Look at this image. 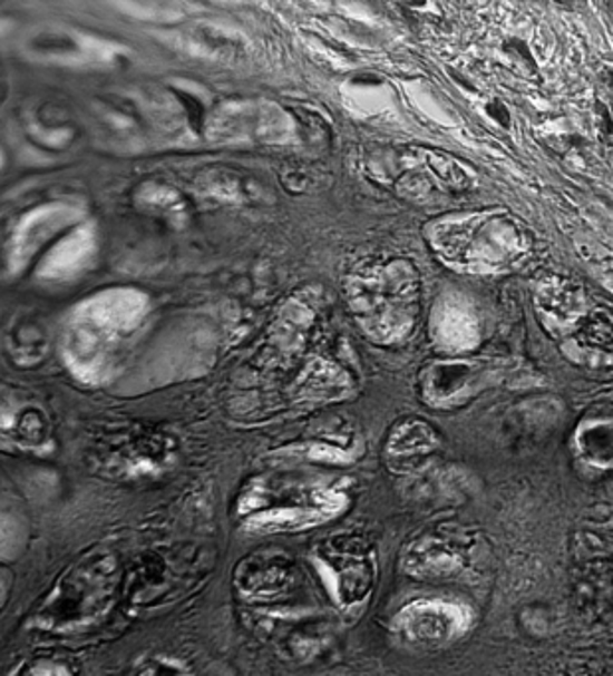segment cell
<instances>
[{"label":"cell","mask_w":613,"mask_h":676,"mask_svg":"<svg viewBox=\"0 0 613 676\" xmlns=\"http://www.w3.org/2000/svg\"><path fill=\"white\" fill-rule=\"evenodd\" d=\"M348 504V498L334 487L322 484H279L269 482L249 487L239 500V518L253 533L300 532L332 520Z\"/></svg>","instance_id":"6da1fadb"},{"label":"cell","mask_w":613,"mask_h":676,"mask_svg":"<svg viewBox=\"0 0 613 676\" xmlns=\"http://www.w3.org/2000/svg\"><path fill=\"white\" fill-rule=\"evenodd\" d=\"M114 566L108 558L94 559L88 566H81L76 576L64 579L60 596L48 599L42 615L48 623H55L58 629L81 627L96 621L99 614L108 607L114 594Z\"/></svg>","instance_id":"7a4b0ae2"},{"label":"cell","mask_w":613,"mask_h":676,"mask_svg":"<svg viewBox=\"0 0 613 676\" xmlns=\"http://www.w3.org/2000/svg\"><path fill=\"white\" fill-rule=\"evenodd\" d=\"M391 625L409 645L439 647L469 631L470 611L447 599H416L399 609Z\"/></svg>","instance_id":"3957f363"},{"label":"cell","mask_w":613,"mask_h":676,"mask_svg":"<svg viewBox=\"0 0 613 676\" xmlns=\"http://www.w3.org/2000/svg\"><path fill=\"white\" fill-rule=\"evenodd\" d=\"M25 536L27 530L17 508L0 492V559L17 558L25 546Z\"/></svg>","instance_id":"277c9868"},{"label":"cell","mask_w":613,"mask_h":676,"mask_svg":"<svg viewBox=\"0 0 613 676\" xmlns=\"http://www.w3.org/2000/svg\"><path fill=\"white\" fill-rule=\"evenodd\" d=\"M136 676H195L187 663L169 655H154L145 658L136 670Z\"/></svg>","instance_id":"5b68a950"},{"label":"cell","mask_w":613,"mask_h":676,"mask_svg":"<svg viewBox=\"0 0 613 676\" xmlns=\"http://www.w3.org/2000/svg\"><path fill=\"white\" fill-rule=\"evenodd\" d=\"M584 342L595 347H602L612 352L613 350V324L604 316H594L582 330Z\"/></svg>","instance_id":"8992f818"},{"label":"cell","mask_w":613,"mask_h":676,"mask_svg":"<svg viewBox=\"0 0 613 676\" xmlns=\"http://www.w3.org/2000/svg\"><path fill=\"white\" fill-rule=\"evenodd\" d=\"M25 676H78L68 663L56 658H40L28 667Z\"/></svg>","instance_id":"52a82bcc"},{"label":"cell","mask_w":613,"mask_h":676,"mask_svg":"<svg viewBox=\"0 0 613 676\" xmlns=\"http://www.w3.org/2000/svg\"><path fill=\"white\" fill-rule=\"evenodd\" d=\"M4 596V587L0 584V597Z\"/></svg>","instance_id":"ba28073f"}]
</instances>
